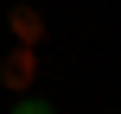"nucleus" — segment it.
Masks as SVG:
<instances>
[{"mask_svg": "<svg viewBox=\"0 0 121 114\" xmlns=\"http://www.w3.org/2000/svg\"><path fill=\"white\" fill-rule=\"evenodd\" d=\"M13 32H19V38H38V13L19 6V13H13Z\"/></svg>", "mask_w": 121, "mask_h": 114, "instance_id": "nucleus-1", "label": "nucleus"}, {"mask_svg": "<svg viewBox=\"0 0 121 114\" xmlns=\"http://www.w3.org/2000/svg\"><path fill=\"white\" fill-rule=\"evenodd\" d=\"M26 70H32V57H26V51H19V57H6V83H13V89L26 83Z\"/></svg>", "mask_w": 121, "mask_h": 114, "instance_id": "nucleus-2", "label": "nucleus"}, {"mask_svg": "<svg viewBox=\"0 0 121 114\" xmlns=\"http://www.w3.org/2000/svg\"><path fill=\"white\" fill-rule=\"evenodd\" d=\"M13 114H57V108H51L45 95H19V108H13Z\"/></svg>", "mask_w": 121, "mask_h": 114, "instance_id": "nucleus-3", "label": "nucleus"}]
</instances>
